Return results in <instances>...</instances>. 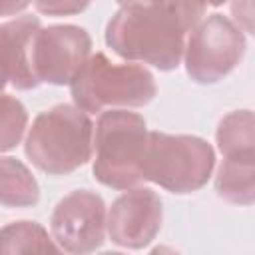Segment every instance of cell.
Returning <instances> with one entry per match:
<instances>
[{
	"label": "cell",
	"instance_id": "cell-1",
	"mask_svg": "<svg viewBox=\"0 0 255 255\" xmlns=\"http://www.w3.org/2000/svg\"><path fill=\"white\" fill-rule=\"evenodd\" d=\"M203 14L205 8L187 0H149L122 6L106 26V44L128 62L169 72L181 64L185 38Z\"/></svg>",
	"mask_w": 255,
	"mask_h": 255
},
{
	"label": "cell",
	"instance_id": "cell-2",
	"mask_svg": "<svg viewBox=\"0 0 255 255\" xmlns=\"http://www.w3.org/2000/svg\"><path fill=\"white\" fill-rule=\"evenodd\" d=\"M24 151L40 171L68 175L92 159L94 122L78 106L58 104L34 118Z\"/></svg>",
	"mask_w": 255,
	"mask_h": 255
},
{
	"label": "cell",
	"instance_id": "cell-3",
	"mask_svg": "<svg viewBox=\"0 0 255 255\" xmlns=\"http://www.w3.org/2000/svg\"><path fill=\"white\" fill-rule=\"evenodd\" d=\"M147 135L145 120L139 114L128 112V108L102 112L94 126V177L120 191L139 185Z\"/></svg>",
	"mask_w": 255,
	"mask_h": 255
},
{
	"label": "cell",
	"instance_id": "cell-4",
	"mask_svg": "<svg viewBox=\"0 0 255 255\" xmlns=\"http://www.w3.org/2000/svg\"><path fill=\"white\" fill-rule=\"evenodd\" d=\"M74 106L86 114L106 108H141L155 94L153 74L139 64H114L104 52L90 54L82 70L70 82Z\"/></svg>",
	"mask_w": 255,
	"mask_h": 255
},
{
	"label": "cell",
	"instance_id": "cell-5",
	"mask_svg": "<svg viewBox=\"0 0 255 255\" xmlns=\"http://www.w3.org/2000/svg\"><path fill=\"white\" fill-rule=\"evenodd\" d=\"M215 167L209 141L187 133L149 131L141 159V177L171 193L185 195L201 189Z\"/></svg>",
	"mask_w": 255,
	"mask_h": 255
},
{
	"label": "cell",
	"instance_id": "cell-6",
	"mask_svg": "<svg viewBox=\"0 0 255 255\" xmlns=\"http://www.w3.org/2000/svg\"><path fill=\"white\" fill-rule=\"evenodd\" d=\"M243 30L223 14L201 18L185 38L183 62L197 84H217L231 74L245 56Z\"/></svg>",
	"mask_w": 255,
	"mask_h": 255
},
{
	"label": "cell",
	"instance_id": "cell-7",
	"mask_svg": "<svg viewBox=\"0 0 255 255\" xmlns=\"http://www.w3.org/2000/svg\"><path fill=\"white\" fill-rule=\"evenodd\" d=\"M90 54L92 38L82 26H40L32 44V70L40 84L70 86Z\"/></svg>",
	"mask_w": 255,
	"mask_h": 255
},
{
	"label": "cell",
	"instance_id": "cell-8",
	"mask_svg": "<svg viewBox=\"0 0 255 255\" xmlns=\"http://www.w3.org/2000/svg\"><path fill=\"white\" fill-rule=\"evenodd\" d=\"M106 203L90 189L64 195L50 217L52 239L60 251L92 253L106 241Z\"/></svg>",
	"mask_w": 255,
	"mask_h": 255
},
{
	"label": "cell",
	"instance_id": "cell-9",
	"mask_svg": "<svg viewBox=\"0 0 255 255\" xmlns=\"http://www.w3.org/2000/svg\"><path fill=\"white\" fill-rule=\"evenodd\" d=\"M163 207L159 195L149 187H129L114 199L106 213V233L114 245L143 249L159 233Z\"/></svg>",
	"mask_w": 255,
	"mask_h": 255
},
{
	"label": "cell",
	"instance_id": "cell-10",
	"mask_svg": "<svg viewBox=\"0 0 255 255\" xmlns=\"http://www.w3.org/2000/svg\"><path fill=\"white\" fill-rule=\"evenodd\" d=\"M40 30V18L18 14L0 24V90H34L40 82L32 70V44Z\"/></svg>",
	"mask_w": 255,
	"mask_h": 255
},
{
	"label": "cell",
	"instance_id": "cell-11",
	"mask_svg": "<svg viewBox=\"0 0 255 255\" xmlns=\"http://www.w3.org/2000/svg\"><path fill=\"white\" fill-rule=\"evenodd\" d=\"M40 199V185L26 163L12 155L0 157V205L32 207Z\"/></svg>",
	"mask_w": 255,
	"mask_h": 255
},
{
	"label": "cell",
	"instance_id": "cell-12",
	"mask_svg": "<svg viewBox=\"0 0 255 255\" xmlns=\"http://www.w3.org/2000/svg\"><path fill=\"white\" fill-rule=\"evenodd\" d=\"M223 157L255 159V124L251 110H235L223 116L215 131Z\"/></svg>",
	"mask_w": 255,
	"mask_h": 255
},
{
	"label": "cell",
	"instance_id": "cell-13",
	"mask_svg": "<svg viewBox=\"0 0 255 255\" xmlns=\"http://www.w3.org/2000/svg\"><path fill=\"white\" fill-rule=\"evenodd\" d=\"M255 159L223 157L215 175V191L221 199L235 205H251L255 201Z\"/></svg>",
	"mask_w": 255,
	"mask_h": 255
},
{
	"label": "cell",
	"instance_id": "cell-14",
	"mask_svg": "<svg viewBox=\"0 0 255 255\" xmlns=\"http://www.w3.org/2000/svg\"><path fill=\"white\" fill-rule=\"evenodd\" d=\"M56 253L52 235L36 221H12L0 229V253Z\"/></svg>",
	"mask_w": 255,
	"mask_h": 255
},
{
	"label": "cell",
	"instance_id": "cell-15",
	"mask_svg": "<svg viewBox=\"0 0 255 255\" xmlns=\"http://www.w3.org/2000/svg\"><path fill=\"white\" fill-rule=\"evenodd\" d=\"M26 126L28 112L24 104L16 96L0 90V153L10 151L20 143Z\"/></svg>",
	"mask_w": 255,
	"mask_h": 255
},
{
	"label": "cell",
	"instance_id": "cell-16",
	"mask_svg": "<svg viewBox=\"0 0 255 255\" xmlns=\"http://www.w3.org/2000/svg\"><path fill=\"white\" fill-rule=\"evenodd\" d=\"M92 0H34V8L44 16H74L84 12Z\"/></svg>",
	"mask_w": 255,
	"mask_h": 255
},
{
	"label": "cell",
	"instance_id": "cell-17",
	"mask_svg": "<svg viewBox=\"0 0 255 255\" xmlns=\"http://www.w3.org/2000/svg\"><path fill=\"white\" fill-rule=\"evenodd\" d=\"M231 12H233V22L245 30V32H253L251 26V0H233L231 2Z\"/></svg>",
	"mask_w": 255,
	"mask_h": 255
},
{
	"label": "cell",
	"instance_id": "cell-18",
	"mask_svg": "<svg viewBox=\"0 0 255 255\" xmlns=\"http://www.w3.org/2000/svg\"><path fill=\"white\" fill-rule=\"evenodd\" d=\"M32 0H0V16H18L22 14Z\"/></svg>",
	"mask_w": 255,
	"mask_h": 255
},
{
	"label": "cell",
	"instance_id": "cell-19",
	"mask_svg": "<svg viewBox=\"0 0 255 255\" xmlns=\"http://www.w3.org/2000/svg\"><path fill=\"white\" fill-rule=\"evenodd\" d=\"M187 2H191V4H195V6L207 10V6H221L225 0H187Z\"/></svg>",
	"mask_w": 255,
	"mask_h": 255
}]
</instances>
